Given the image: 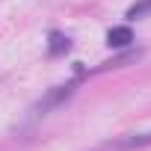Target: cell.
Returning a JSON list of instances; mask_svg holds the SVG:
<instances>
[{
    "label": "cell",
    "instance_id": "1",
    "mask_svg": "<svg viewBox=\"0 0 151 151\" xmlns=\"http://www.w3.org/2000/svg\"><path fill=\"white\" fill-rule=\"evenodd\" d=\"M74 89H77V80H68V83H62V86H53V89H47L36 104H33V113L36 116H47L50 110H56V107H62L71 95H74Z\"/></svg>",
    "mask_w": 151,
    "mask_h": 151
},
{
    "label": "cell",
    "instance_id": "2",
    "mask_svg": "<svg viewBox=\"0 0 151 151\" xmlns=\"http://www.w3.org/2000/svg\"><path fill=\"white\" fill-rule=\"evenodd\" d=\"M145 145H151V130L148 133H127L116 142H104L98 151H133V148H145Z\"/></svg>",
    "mask_w": 151,
    "mask_h": 151
},
{
    "label": "cell",
    "instance_id": "3",
    "mask_svg": "<svg viewBox=\"0 0 151 151\" xmlns=\"http://www.w3.org/2000/svg\"><path fill=\"white\" fill-rule=\"evenodd\" d=\"M130 42H133V30H130L127 24L113 27V30L107 33V45H110V47H127Z\"/></svg>",
    "mask_w": 151,
    "mask_h": 151
},
{
    "label": "cell",
    "instance_id": "4",
    "mask_svg": "<svg viewBox=\"0 0 151 151\" xmlns=\"http://www.w3.org/2000/svg\"><path fill=\"white\" fill-rule=\"evenodd\" d=\"M71 50V39L65 36V33H50V45H47V56H62V53H68Z\"/></svg>",
    "mask_w": 151,
    "mask_h": 151
},
{
    "label": "cell",
    "instance_id": "5",
    "mask_svg": "<svg viewBox=\"0 0 151 151\" xmlns=\"http://www.w3.org/2000/svg\"><path fill=\"white\" fill-rule=\"evenodd\" d=\"M139 56H142V50H127V53H122V56H116V59H107L98 71H107V68H124L127 62H136Z\"/></svg>",
    "mask_w": 151,
    "mask_h": 151
},
{
    "label": "cell",
    "instance_id": "6",
    "mask_svg": "<svg viewBox=\"0 0 151 151\" xmlns=\"http://www.w3.org/2000/svg\"><path fill=\"white\" fill-rule=\"evenodd\" d=\"M148 12H151V0H139V3H133V6L127 9V18L136 21V18H142V15H148Z\"/></svg>",
    "mask_w": 151,
    "mask_h": 151
}]
</instances>
